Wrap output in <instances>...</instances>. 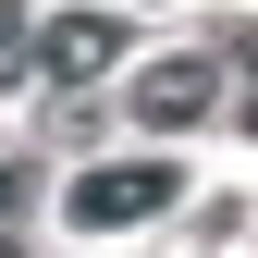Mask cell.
Segmentation results:
<instances>
[{
	"label": "cell",
	"instance_id": "cell-5",
	"mask_svg": "<svg viewBox=\"0 0 258 258\" xmlns=\"http://www.w3.org/2000/svg\"><path fill=\"white\" fill-rule=\"evenodd\" d=\"M25 49H37V25H25V13H13V0H0V86H13V74H25Z\"/></svg>",
	"mask_w": 258,
	"mask_h": 258
},
{
	"label": "cell",
	"instance_id": "cell-4",
	"mask_svg": "<svg viewBox=\"0 0 258 258\" xmlns=\"http://www.w3.org/2000/svg\"><path fill=\"white\" fill-rule=\"evenodd\" d=\"M0 258H25V160H0Z\"/></svg>",
	"mask_w": 258,
	"mask_h": 258
},
{
	"label": "cell",
	"instance_id": "cell-1",
	"mask_svg": "<svg viewBox=\"0 0 258 258\" xmlns=\"http://www.w3.org/2000/svg\"><path fill=\"white\" fill-rule=\"evenodd\" d=\"M172 197H184V172H172V160H111V172L61 184V209H74V234H136V221H160Z\"/></svg>",
	"mask_w": 258,
	"mask_h": 258
},
{
	"label": "cell",
	"instance_id": "cell-2",
	"mask_svg": "<svg viewBox=\"0 0 258 258\" xmlns=\"http://www.w3.org/2000/svg\"><path fill=\"white\" fill-rule=\"evenodd\" d=\"M209 86H221V74H209L197 49L148 61V86H136V123H160V136H172V123H197V111H209Z\"/></svg>",
	"mask_w": 258,
	"mask_h": 258
},
{
	"label": "cell",
	"instance_id": "cell-3",
	"mask_svg": "<svg viewBox=\"0 0 258 258\" xmlns=\"http://www.w3.org/2000/svg\"><path fill=\"white\" fill-rule=\"evenodd\" d=\"M37 61H49L61 86H86V74H111V61H123V25H111V13H61L49 37H37Z\"/></svg>",
	"mask_w": 258,
	"mask_h": 258
}]
</instances>
